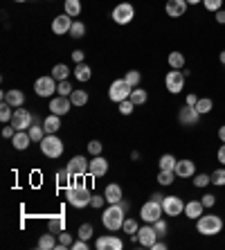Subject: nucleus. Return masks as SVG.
<instances>
[{"label": "nucleus", "mask_w": 225, "mask_h": 250, "mask_svg": "<svg viewBox=\"0 0 225 250\" xmlns=\"http://www.w3.org/2000/svg\"><path fill=\"white\" fill-rule=\"evenodd\" d=\"M162 209H164V216H180L185 212V203H183V198L180 196H164L162 201Z\"/></svg>", "instance_id": "nucleus-12"}, {"label": "nucleus", "mask_w": 225, "mask_h": 250, "mask_svg": "<svg viewBox=\"0 0 225 250\" xmlns=\"http://www.w3.org/2000/svg\"><path fill=\"white\" fill-rule=\"evenodd\" d=\"M32 120H34V115H32L27 108H20V106H18L16 111H14V117L9 124H12L16 131H27V128L32 126Z\"/></svg>", "instance_id": "nucleus-11"}, {"label": "nucleus", "mask_w": 225, "mask_h": 250, "mask_svg": "<svg viewBox=\"0 0 225 250\" xmlns=\"http://www.w3.org/2000/svg\"><path fill=\"white\" fill-rule=\"evenodd\" d=\"M61 115H54V113H50V115L43 120V128H45V133H57L59 128H61V120H59Z\"/></svg>", "instance_id": "nucleus-25"}, {"label": "nucleus", "mask_w": 225, "mask_h": 250, "mask_svg": "<svg viewBox=\"0 0 225 250\" xmlns=\"http://www.w3.org/2000/svg\"><path fill=\"white\" fill-rule=\"evenodd\" d=\"M151 198H153V201H158V203H162V201H164V196H162L160 192H156V194H151Z\"/></svg>", "instance_id": "nucleus-60"}, {"label": "nucleus", "mask_w": 225, "mask_h": 250, "mask_svg": "<svg viewBox=\"0 0 225 250\" xmlns=\"http://www.w3.org/2000/svg\"><path fill=\"white\" fill-rule=\"evenodd\" d=\"M176 176H178V178H194V176H196V163L189 160V158L178 160V165H176Z\"/></svg>", "instance_id": "nucleus-18"}, {"label": "nucleus", "mask_w": 225, "mask_h": 250, "mask_svg": "<svg viewBox=\"0 0 225 250\" xmlns=\"http://www.w3.org/2000/svg\"><path fill=\"white\" fill-rule=\"evenodd\" d=\"M65 196H68V203L72 205V208L81 209V208H86V205H90V198H93V194H90V189H88L83 183L77 181V183H72V185L68 187Z\"/></svg>", "instance_id": "nucleus-2"}, {"label": "nucleus", "mask_w": 225, "mask_h": 250, "mask_svg": "<svg viewBox=\"0 0 225 250\" xmlns=\"http://www.w3.org/2000/svg\"><path fill=\"white\" fill-rule=\"evenodd\" d=\"M189 5H203V0H187Z\"/></svg>", "instance_id": "nucleus-62"}, {"label": "nucleus", "mask_w": 225, "mask_h": 250, "mask_svg": "<svg viewBox=\"0 0 225 250\" xmlns=\"http://www.w3.org/2000/svg\"><path fill=\"white\" fill-rule=\"evenodd\" d=\"M151 250H167V244H162V241H156V244L151 246Z\"/></svg>", "instance_id": "nucleus-59"}, {"label": "nucleus", "mask_w": 225, "mask_h": 250, "mask_svg": "<svg viewBox=\"0 0 225 250\" xmlns=\"http://www.w3.org/2000/svg\"><path fill=\"white\" fill-rule=\"evenodd\" d=\"M212 108H214V102L209 97H201V99H198L196 111L201 113V115H207V113H212Z\"/></svg>", "instance_id": "nucleus-37"}, {"label": "nucleus", "mask_w": 225, "mask_h": 250, "mask_svg": "<svg viewBox=\"0 0 225 250\" xmlns=\"http://www.w3.org/2000/svg\"><path fill=\"white\" fill-rule=\"evenodd\" d=\"M162 214H164V209H162V203H158V201H146L142 208H140V216H142V221L144 223H156L158 219H162Z\"/></svg>", "instance_id": "nucleus-8"}, {"label": "nucleus", "mask_w": 225, "mask_h": 250, "mask_svg": "<svg viewBox=\"0 0 225 250\" xmlns=\"http://www.w3.org/2000/svg\"><path fill=\"white\" fill-rule=\"evenodd\" d=\"M72 250H88V241H86V239L75 241V244H72Z\"/></svg>", "instance_id": "nucleus-54"}, {"label": "nucleus", "mask_w": 225, "mask_h": 250, "mask_svg": "<svg viewBox=\"0 0 225 250\" xmlns=\"http://www.w3.org/2000/svg\"><path fill=\"white\" fill-rule=\"evenodd\" d=\"M104 196H106V201H108V203H120L122 198H124V194H122V185H117V183L106 185Z\"/></svg>", "instance_id": "nucleus-24"}, {"label": "nucleus", "mask_w": 225, "mask_h": 250, "mask_svg": "<svg viewBox=\"0 0 225 250\" xmlns=\"http://www.w3.org/2000/svg\"><path fill=\"white\" fill-rule=\"evenodd\" d=\"M219 59H221V63H223V65H225V50H223V52H221V54H219Z\"/></svg>", "instance_id": "nucleus-63"}, {"label": "nucleus", "mask_w": 225, "mask_h": 250, "mask_svg": "<svg viewBox=\"0 0 225 250\" xmlns=\"http://www.w3.org/2000/svg\"><path fill=\"white\" fill-rule=\"evenodd\" d=\"M72 16H68V14H61V16H57L52 21V32L57 36H61V34H70V27H72Z\"/></svg>", "instance_id": "nucleus-19"}, {"label": "nucleus", "mask_w": 225, "mask_h": 250, "mask_svg": "<svg viewBox=\"0 0 225 250\" xmlns=\"http://www.w3.org/2000/svg\"><path fill=\"white\" fill-rule=\"evenodd\" d=\"M176 165H178V160H176V156H171V153H164V156L158 160V167L169 169V171H176Z\"/></svg>", "instance_id": "nucleus-31"}, {"label": "nucleus", "mask_w": 225, "mask_h": 250, "mask_svg": "<svg viewBox=\"0 0 225 250\" xmlns=\"http://www.w3.org/2000/svg\"><path fill=\"white\" fill-rule=\"evenodd\" d=\"M169 68L171 70H183L185 68V54L183 52H178V50H173L171 54H169Z\"/></svg>", "instance_id": "nucleus-27"}, {"label": "nucleus", "mask_w": 225, "mask_h": 250, "mask_svg": "<svg viewBox=\"0 0 225 250\" xmlns=\"http://www.w3.org/2000/svg\"><path fill=\"white\" fill-rule=\"evenodd\" d=\"M216 158H219V163L225 167V142L219 146V151H216Z\"/></svg>", "instance_id": "nucleus-56"}, {"label": "nucleus", "mask_w": 225, "mask_h": 250, "mask_svg": "<svg viewBox=\"0 0 225 250\" xmlns=\"http://www.w3.org/2000/svg\"><path fill=\"white\" fill-rule=\"evenodd\" d=\"M77 237H79V239H86V241H88V239L93 237V226H90V223H81Z\"/></svg>", "instance_id": "nucleus-48"}, {"label": "nucleus", "mask_w": 225, "mask_h": 250, "mask_svg": "<svg viewBox=\"0 0 225 250\" xmlns=\"http://www.w3.org/2000/svg\"><path fill=\"white\" fill-rule=\"evenodd\" d=\"M135 108H138V106L133 104L131 99H124V102H120V113H122V115H131Z\"/></svg>", "instance_id": "nucleus-49"}, {"label": "nucleus", "mask_w": 225, "mask_h": 250, "mask_svg": "<svg viewBox=\"0 0 225 250\" xmlns=\"http://www.w3.org/2000/svg\"><path fill=\"white\" fill-rule=\"evenodd\" d=\"M178 122L183 124V126H196L198 122H201V113L196 111V106H180L178 111Z\"/></svg>", "instance_id": "nucleus-10"}, {"label": "nucleus", "mask_w": 225, "mask_h": 250, "mask_svg": "<svg viewBox=\"0 0 225 250\" xmlns=\"http://www.w3.org/2000/svg\"><path fill=\"white\" fill-rule=\"evenodd\" d=\"M72 59H75L77 63H83V59H86V52H83V50H75V52H72Z\"/></svg>", "instance_id": "nucleus-55"}, {"label": "nucleus", "mask_w": 225, "mask_h": 250, "mask_svg": "<svg viewBox=\"0 0 225 250\" xmlns=\"http://www.w3.org/2000/svg\"><path fill=\"white\" fill-rule=\"evenodd\" d=\"M57 93H59V95H63V97H70V95L75 93V88H72V83H70L68 79H63V82H59Z\"/></svg>", "instance_id": "nucleus-45"}, {"label": "nucleus", "mask_w": 225, "mask_h": 250, "mask_svg": "<svg viewBox=\"0 0 225 250\" xmlns=\"http://www.w3.org/2000/svg\"><path fill=\"white\" fill-rule=\"evenodd\" d=\"M72 72H75V77H77V79H79L81 83H86L88 79L93 77V70H90V65H88V63H77Z\"/></svg>", "instance_id": "nucleus-26"}, {"label": "nucleus", "mask_w": 225, "mask_h": 250, "mask_svg": "<svg viewBox=\"0 0 225 250\" xmlns=\"http://www.w3.org/2000/svg\"><path fill=\"white\" fill-rule=\"evenodd\" d=\"M219 140H221V142H225V124L219 128Z\"/></svg>", "instance_id": "nucleus-61"}, {"label": "nucleus", "mask_w": 225, "mask_h": 250, "mask_svg": "<svg viewBox=\"0 0 225 250\" xmlns=\"http://www.w3.org/2000/svg\"><path fill=\"white\" fill-rule=\"evenodd\" d=\"M95 248L97 250H122L124 244H122V239L115 237V234H104V237H99L95 241Z\"/></svg>", "instance_id": "nucleus-16"}, {"label": "nucleus", "mask_w": 225, "mask_h": 250, "mask_svg": "<svg viewBox=\"0 0 225 250\" xmlns=\"http://www.w3.org/2000/svg\"><path fill=\"white\" fill-rule=\"evenodd\" d=\"M216 23L225 25V9H219V12H216Z\"/></svg>", "instance_id": "nucleus-58"}, {"label": "nucleus", "mask_w": 225, "mask_h": 250, "mask_svg": "<svg viewBox=\"0 0 225 250\" xmlns=\"http://www.w3.org/2000/svg\"><path fill=\"white\" fill-rule=\"evenodd\" d=\"M2 102H7V104L14 106V108H18V106L25 104V95H23V90L12 88V90H5V93H2Z\"/></svg>", "instance_id": "nucleus-21"}, {"label": "nucleus", "mask_w": 225, "mask_h": 250, "mask_svg": "<svg viewBox=\"0 0 225 250\" xmlns=\"http://www.w3.org/2000/svg\"><path fill=\"white\" fill-rule=\"evenodd\" d=\"M39 246L41 250H52V248H57V241H54V232H47V234H41V239H39Z\"/></svg>", "instance_id": "nucleus-29"}, {"label": "nucleus", "mask_w": 225, "mask_h": 250, "mask_svg": "<svg viewBox=\"0 0 225 250\" xmlns=\"http://www.w3.org/2000/svg\"><path fill=\"white\" fill-rule=\"evenodd\" d=\"M88 174L90 178H102V176L108 174V160L102 156H93L90 165H88Z\"/></svg>", "instance_id": "nucleus-14"}, {"label": "nucleus", "mask_w": 225, "mask_h": 250, "mask_svg": "<svg viewBox=\"0 0 225 250\" xmlns=\"http://www.w3.org/2000/svg\"><path fill=\"white\" fill-rule=\"evenodd\" d=\"M72 178H75V176L70 174L68 169H61V171L57 174V183H59V187H65V189H68V187H70V181H72Z\"/></svg>", "instance_id": "nucleus-40"}, {"label": "nucleus", "mask_w": 225, "mask_h": 250, "mask_svg": "<svg viewBox=\"0 0 225 250\" xmlns=\"http://www.w3.org/2000/svg\"><path fill=\"white\" fill-rule=\"evenodd\" d=\"M39 145H41L43 156H47V158H61V153H63V142H61V138L57 133H47Z\"/></svg>", "instance_id": "nucleus-4"}, {"label": "nucleus", "mask_w": 225, "mask_h": 250, "mask_svg": "<svg viewBox=\"0 0 225 250\" xmlns=\"http://www.w3.org/2000/svg\"><path fill=\"white\" fill-rule=\"evenodd\" d=\"M198 99H201V97H196V93H189V95H187V99H185V104L196 106V104H198Z\"/></svg>", "instance_id": "nucleus-57"}, {"label": "nucleus", "mask_w": 225, "mask_h": 250, "mask_svg": "<svg viewBox=\"0 0 225 250\" xmlns=\"http://www.w3.org/2000/svg\"><path fill=\"white\" fill-rule=\"evenodd\" d=\"M102 151H104V145H102L99 140H90V142H88V153H90V156H102Z\"/></svg>", "instance_id": "nucleus-47"}, {"label": "nucleus", "mask_w": 225, "mask_h": 250, "mask_svg": "<svg viewBox=\"0 0 225 250\" xmlns=\"http://www.w3.org/2000/svg\"><path fill=\"white\" fill-rule=\"evenodd\" d=\"M88 93L86 90H75V93L70 95V102H72V106H86L88 104Z\"/></svg>", "instance_id": "nucleus-35"}, {"label": "nucleus", "mask_w": 225, "mask_h": 250, "mask_svg": "<svg viewBox=\"0 0 225 250\" xmlns=\"http://www.w3.org/2000/svg\"><path fill=\"white\" fill-rule=\"evenodd\" d=\"M173 181H176V171H169V169H160V171H158V183H160L162 187L173 185Z\"/></svg>", "instance_id": "nucleus-30"}, {"label": "nucleus", "mask_w": 225, "mask_h": 250, "mask_svg": "<svg viewBox=\"0 0 225 250\" xmlns=\"http://www.w3.org/2000/svg\"><path fill=\"white\" fill-rule=\"evenodd\" d=\"M104 203H108V201H106V196H104V194H95V196L93 198H90V208H102V205H104Z\"/></svg>", "instance_id": "nucleus-51"}, {"label": "nucleus", "mask_w": 225, "mask_h": 250, "mask_svg": "<svg viewBox=\"0 0 225 250\" xmlns=\"http://www.w3.org/2000/svg\"><path fill=\"white\" fill-rule=\"evenodd\" d=\"M88 165H90V160H86V156H75L68 163L65 169H68L72 176H86L88 174Z\"/></svg>", "instance_id": "nucleus-17"}, {"label": "nucleus", "mask_w": 225, "mask_h": 250, "mask_svg": "<svg viewBox=\"0 0 225 250\" xmlns=\"http://www.w3.org/2000/svg\"><path fill=\"white\" fill-rule=\"evenodd\" d=\"M72 234L68 232V230H63V232H59V246L57 248H72Z\"/></svg>", "instance_id": "nucleus-42"}, {"label": "nucleus", "mask_w": 225, "mask_h": 250, "mask_svg": "<svg viewBox=\"0 0 225 250\" xmlns=\"http://www.w3.org/2000/svg\"><path fill=\"white\" fill-rule=\"evenodd\" d=\"M122 230L133 237V234H138L140 226H138V221H135V219H126V221H124V226H122Z\"/></svg>", "instance_id": "nucleus-46"}, {"label": "nucleus", "mask_w": 225, "mask_h": 250, "mask_svg": "<svg viewBox=\"0 0 225 250\" xmlns=\"http://www.w3.org/2000/svg\"><path fill=\"white\" fill-rule=\"evenodd\" d=\"M14 135H16V128L12 126V124H9V126H5L2 128V138H7V140H12Z\"/></svg>", "instance_id": "nucleus-53"}, {"label": "nucleus", "mask_w": 225, "mask_h": 250, "mask_svg": "<svg viewBox=\"0 0 225 250\" xmlns=\"http://www.w3.org/2000/svg\"><path fill=\"white\" fill-rule=\"evenodd\" d=\"M187 7H189L187 0H167V7H164V9H167L169 18H180V16H185Z\"/></svg>", "instance_id": "nucleus-20"}, {"label": "nucleus", "mask_w": 225, "mask_h": 250, "mask_svg": "<svg viewBox=\"0 0 225 250\" xmlns=\"http://www.w3.org/2000/svg\"><path fill=\"white\" fill-rule=\"evenodd\" d=\"M133 102L135 106H142V104H146V99H149V93H146L144 88H133V93H131V97H128Z\"/></svg>", "instance_id": "nucleus-28"}, {"label": "nucleus", "mask_w": 225, "mask_h": 250, "mask_svg": "<svg viewBox=\"0 0 225 250\" xmlns=\"http://www.w3.org/2000/svg\"><path fill=\"white\" fill-rule=\"evenodd\" d=\"M57 79H54L52 75H45V77H39L34 82V93L39 95V97H54V93H57Z\"/></svg>", "instance_id": "nucleus-7"}, {"label": "nucleus", "mask_w": 225, "mask_h": 250, "mask_svg": "<svg viewBox=\"0 0 225 250\" xmlns=\"http://www.w3.org/2000/svg\"><path fill=\"white\" fill-rule=\"evenodd\" d=\"M70 108H72L70 97H63V95L50 97V113H54V115H68Z\"/></svg>", "instance_id": "nucleus-15"}, {"label": "nucleus", "mask_w": 225, "mask_h": 250, "mask_svg": "<svg viewBox=\"0 0 225 250\" xmlns=\"http://www.w3.org/2000/svg\"><path fill=\"white\" fill-rule=\"evenodd\" d=\"M50 75H52L57 82H63V79H68L70 70H68V65H65V63H57V65L52 68V72H50Z\"/></svg>", "instance_id": "nucleus-33"}, {"label": "nucleus", "mask_w": 225, "mask_h": 250, "mask_svg": "<svg viewBox=\"0 0 225 250\" xmlns=\"http://www.w3.org/2000/svg\"><path fill=\"white\" fill-rule=\"evenodd\" d=\"M12 108H14V106H9L7 102H2V104H0V122H2V124L12 122V117H14Z\"/></svg>", "instance_id": "nucleus-39"}, {"label": "nucleus", "mask_w": 225, "mask_h": 250, "mask_svg": "<svg viewBox=\"0 0 225 250\" xmlns=\"http://www.w3.org/2000/svg\"><path fill=\"white\" fill-rule=\"evenodd\" d=\"M201 201H203V205H205V208H214V203H216V196H214V194H205Z\"/></svg>", "instance_id": "nucleus-52"}, {"label": "nucleus", "mask_w": 225, "mask_h": 250, "mask_svg": "<svg viewBox=\"0 0 225 250\" xmlns=\"http://www.w3.org/2000/svg\"><path fill=\"white\" fill-rule=\"evenodd\" d=\"M14 2H27V0H14Z\"/></svg>", "instance_id": "nucleus-64"}, {"label": "nucleus", "mask_w": 225, "mask_h": 250, "mask_svg": "<svg viewBox=\"0 0 225 250\" xmlns=\"http://www.w3.org/2000/svg\"><path fill=\"white\" fill-rule=\"evenodd\" d=\"M209 183H212V176H209V174H196V176H194V187H198V189L207 187Z\"/></svg>", "instance_id": "nucleus-44"}, {"label": "nucleus", "mask_w": 225, "mask_h": 250, "mask_svg": "<svg viewBox=\"0 0 225 250\" xmlns=\"http://www.w3.org/2000/svg\"><path fill=\"white\" fill-rule=\"evenodd\" d=\"M70 36H72V39H83V36H86V23L75 21L72 27H70Z\"/></svg>", "instance_id": "nucleus-38"}, {"label": "nucleus", "mask_w": 225, "mask_h": 250, "mask_svg": "<svg viewBox=\"0 0 225 250\" xmlns=\"http://www.w3.org/2000/svg\"><path fill=\"white\" fill-rule=\"evenodd\" d=\"M12 145L16 151H25V149L32 145V138H29L27 131H16V135L12 138Z\"/></svg>", "instance_id": "nucleus-23"}, {"label": "nucleus", "mask_w": 225, "mask_h": 250, "mask_svg": "<svg viewBox=\"0 0 225 250\" xmlns=\"http://www.w3.org/2000/svg\"><path fill=\"white\" fill-rule=\"evenodd\" d=\"M47 228H50V232H63L65 230V219L63 216H52V219L47 221Z\"/></svg>", "instance_id": "nucleus-34"}, {"label": "nucleus", "mask_w": 225, "mask_h": 250, "mask_svg": "<svg viewBox=\"0 0 225 250\" xmlns=\"http://www.w3.org/2000/svg\"><path fill=\"white\" fill-rule=\"evenodd\" d=\"M158 239H160V237H158L153 223H146V226H142L138 230V241H140V246H142V248H151Z\"/></svg>", "instance_id": "nucleus-13"}, {"label": "nucleus", "mask_w": 225, "mask_h": 250, "mask_svg": "<svg viewBox=\"0 0 225 250\" xmlns=\"http://www.w3.org/2000/svg\"><path fill=\"white\" fill-rule=\"evenodd\" d=\"M183 214L187 219H191V221H196L198 216L205 214V205H203V201H189V203H185V212Z\"/></svg>", "instance_id": "nucleus-22"}, {"label": "nucleus", "mask_w": 225, "mask_h": 250, "mask_svg": "<svg viewBox=\"0 0 225 250\" xmlns=\"http://www.w3.org/2000/svg\"><path fill=\"white\" fill-rule=\"evenodd\" d=\"M124 221H126V209L122 208L120 203H108V208H106L104 214H102V223H104L106 230H110V232L122 230Z\"/></svg>", "instance_id": "nucleus-1"}, {"label": "nucleus", "mask_w": 225, "mask_h": 250, "mask_svg": "<svg viewBox=\"0 0 225 250\" xmlns=\"http://www.w3.org/2000/svg\"><path fill=\"white\" fill-rule=\"evenodd\" d=\"M63 7H65V14H68V16H72V18L81 14V0H65Z\"/></svg>", "instance_id": "nucleus-32"}, {"label": "nucleus", "mask_w": 225, "mask_h": 250, "mask_svg": "<svg viewBox=\"0 0 225 250\" xmlns=\"http://www.w3.org/2000/svg\"><path fill=\"white\" fill-rule=\"evenodd\" d=\"M212 185H216V187H225V167L221 165L219 169H214L212 174Z\"/></svg>", "instance_id": "nucleus-36"}, {"label": "nucleus", "mask_w": 225, "mask_h": 250, "mask_svg": "<svg viewBox=\"0 0 225 250\" xmlns=\"http://www.w3.org/2000/svg\"><path fill=\"white\" fill-rule=\"evenodd\" d=\"M131 93H133V86L126 82V79H115V82L110 83V88H108L110 102H117V104L131 97Z\"/></svg>", "instance_id": "nucleus-5"}, {"label": "nucleus", "mask_w": 225, "mask_h": 250, "mask_svg": "<svg viewBox=\"0 0 225 250\" xmlns=\"http://www.w3.org/2000/svg\"><path fill=\"white\" fill-rule=\"evenodd\" d=\"M203 7H205L209 14H216L219 9H223V0H203Z\"/></svg>", "instance_id": "nucleus-43"}, {"label": "nucleus", "mask_w": 225, "mask_h": 250, "mask_svg": "<svg viewBox=\"0 0 225 250\" xmlns=\"http://www.w3.org/2000/svg\"><path fill=\"white\" fill-rule=\"evenodd\" d=\"M223 230V219L219 214H203L196 219V232L203 234V237H214V234H219Z\"/></svg>", "instance_id": "nucleus-3"}, {"label": "nucleus", "mask_w": 225, "mask_h": 250, "mask_svg": "<svg viewBox=\"0 0 225 250\" xmlns=\"http://www.w3.org/2000/svg\"><path fill=\"white\" fill-rule=\"evenodd\" d=\"M153 228H156L158 237H164V234H167V230H169V226H167V221H164V219H158V221L153 223Z\"/></svg>", "instance_id": "nucleus-50"}, {"label": "nucleus", "mask_w": 225, "mask_h": 250, "mask_svg": "<svg viewBox=\"0 0 225 250\" xmlns=\"http://www.w3.org/2000/svg\"><path fill=\"white\" fill-rule=\"evenodd\" d=\"M124 79H126L133 88H138L140 82H142V72H140V70H128L126 75H124Z\"/></svg>", "instance_id": "nucleus-41"}, {"label": "nucleus", "mask_w": 225, "mask_h": 250, "mask_svg": "<svg viewBox=\"0 0 225 250\" xmlns=\"http://www.w3.org/2000/svg\"><path fill=\"white\" fill-rule=\"evenodd\" d=\"M185 79H187V75L183 70H171V72H167V77H164V88H167L171 95H178L185 90Z\"/></svg>", "instance_id": "nucleus-6"}, {"label": "nucleus", "mask_w": 225, "mask_h": 250, "mask_svg": "<svg viewBox=\"0 0 225 250\" xmlns=\"http://www.w3.org/2000/svg\"><path fill=\"white\" fill-rule=\"evenodd\" d=\"M135 18V7L131 2H120V5L113 9V21L117 25H128Z\"/></svg>", "instance_id": "nucleus-9"}]
</instances>
